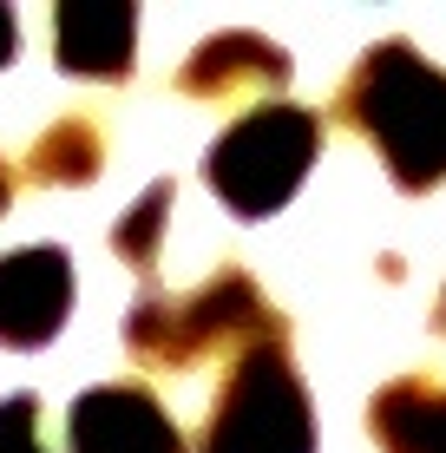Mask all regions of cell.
Returning <instances> with one entry per match:
<instances>
[{
	"mask_svg": "<svg viewBox=\"0 0 446 453\" xmlns=\"http://www.w3.org/2000/svg\"><path fill=\"white\" fill-rule=\"evenodd\" d=\"M335 112L381 151L388 178L407 197L446 184V73L427 53H413L407 40L367 46L348 73L342 99H335Z\"/></svg>",
	"mask_w": 446,
	"mask_h": 453,
	"instance_id": "6da1fadb",
	"label": "cell"
},
{
	"mask_svg": "<svg viewBox=\"0 0 446 453\" xmlns=\"http://www.w3.org/2000/svg\"><path fill=\"white\" fill-rule=\"evenodd\" d=\"M269 342H289V322L243 270H217L191 296L145 289L125 316V349L145 368H191L217 349L243 355V349H269Z\"/></svg>",
	"mask_w": 446,
	"mask_h": 453,
	"instance_id": "7a4b0ae2",
	"label": "cell"
},
{
	"mask_svg": "<svg viewBox=\"0 0 446 453\" xmlns=\"http://www.w3.org/2000/svg\"><path fill=\"white\" fill-rule=\"evenodd\" d=\"M315 158H321V119L309 105L269 99V105H250V112L204 151V178H210V191L223 197L230 217L256 224V217H276L302 191V178H309Z\"/></svg>",
	"mask_w": 446,
	"mask_h": 453,
	"instance_id": "3957f363",
	"label": "cell"
},
{
	"mask_svg": "<svg viewBox=\"0 0 446 453\" xmlns=\"http://www.w3.org/2000/svg\"><path fill=\"white\" fill-rule=\"evenodd\" d=\"M197 453H315V408L302 374L289 368V342L237 355L210 401Z\"/></svg>",
	"mask_w": 446,
	"mask_h": 453,
	"instance_id": "277c9868",
	"label": "cell"
},
{
	"mask_svg": "<svg viewBox=\"0 0 446 453\" xmlns=\"http://www.w3.org/2000/svg\"><path fill=\"white\" fill-rule=\"evenodd\" d=\"M66 441H72V453H184L178 420L138 381L86 388L66 414Z\"/></svg>",
	"mask_w": 446,
	"mask_h": 453,
	"instance_id": "5b68a950",
	"label": "cell"
},
{
	"mask_svg": "<svg viewBox=\"0 0 446 453\" xmlns=\"http://www.w3.org/2000/svg\"><path fill=\"white\" fill-rule=\"evenodd\" d=\"M72 316V257L53 243L0 257V349H46Z\"/></svg>",
	"mask_w": 446,
	"mask_h": 453,
	"instance_id": "8992f818",
	"label": "cell"
},
{
	"mask_svg": "<svg viewBox=\"0 0 446 453\" xmlns=\"http://www.w3.org/2000/svg\"><path fill=\"white\" fill-rule=\"evenodd\" d=\"M138 7L125 0H59L53 7V59L72 80H132Z\"/></svg>",
	"mask_w": 446,
	"mask_h": 453,
	"instance_id": "52a82bcc",
	"label": "cell"
},
{
	"mask_svg": "<svg viewBox=\"0 0 446 453\" xmlns=\"http://www.w3.org/2000/svg\"><path fill=\"white\" fill-rule=\"evenodd\" d=\"M289 53L263 34H210L197 46L191 59L178 66V92H191V99H243V92H283L289 86Z\"/></svg>",
	"mask_w": 446,
	"mask_h": 453,
	"instance_id": "ba28073f",
	"label": "cell"
},
{
	"mask_svg": "<svg viewBox=\"0 0 446 453\" xmlns=\"http://www.w3.org/2000/svg\"><path fill=\"white\" fill-rule=\"evenodd\" d=\"M367 434L381 453H446V381L401 374L367 401Z\"/></svg>",
	"mask_w": 446,
	"mask_h": 453,
	"instance_id": "9c48e42d",
	"label": "cell"
},
{
	"mask_svg": "<svg viewBox=\"0 0 446 453\" xmlns=\"http://www.w3.org/2000/svg\"><path fill=\"white\" fill-rule=\"evenodd\" d=\"M105 165V138L92 119H59L46 125L34 138V151H26V178L34 184H92Z\"/></svg>",
	"mask_w": 446,
	"mask_h": 453,
	"instance_id": "30bf717a",
	"label": "cell"
},
{
	"mask_svg": "<svg viewBox=\"0 0 446 453\" xmlns=\"http://www.w3.org/2000/svg\"><path fill=\"white\" fill-rule=\"evenodd\" d=\"M164 217H171V178L164 184H151L138 204L118 217V230H112V250L132 263V270H151L158 263V243H164Z\"/></svg>",
	"mask_w": 446,
	"mask_h": 453,
	"instance_id": "8fae6325",
	"label": "cell"
},
{
	"mask_svg": "<svg viewBox=\"0 0 446 453\" xmlns=\"http://www.w3.org/2000/svg\"><path fill=\"white\" fill-rule=\"evenodd\" d=\"M0 453H53L40 441V395H7L0 401Z\"/></svg>",
	"mask_w": 446,
	"mask_h": 453,
	"instance_id": "7c38bea8",
	"label": "cell"
},
{
	"mask_svg": "<svg viewBox=\"0 0 446 453\" xmlns=\"http://www.w3.org/2000/svg\"><path fill=\"white\" fill-rule=\"evenodd\" d=\"M13 46H20V20H13V7H0V66L13 59Z\"/></svg>",
	"mask_w": 446,
	"mask_h": 453,
	"instance_id": "4fadbf2b",
	"label": "cell"
},
{
	"mask_svg": "<svg viewBox=\"0 0 446 453\" xmlns=\"http://www.w3.org/2000/svg\"><path fill=\"white\" fill-rule=\"evenodd\" d=\"M434 329L446 335V289H440V303H434Z\"/></svg>",
	"mask_w": 446,
	"mask_h": 453,
	"instance_id": "5bb4252c",
	"label": "cell"
},
{
	"mask_svg": "<svg viewBox=\"0 0 446 453\" xmlns=\"http://www.w3.org/2000/svg\"><path fill=\"white\" fill-rule=\"evenodd\" d=\"M7 197H13V178H7V165H0V211H7Z\"/></svg>",
	"mask_w": 446,
	"mask_h": 453,
	"instance_id": "9a60e30c",
	"label": "cell"
}]
</instances>
